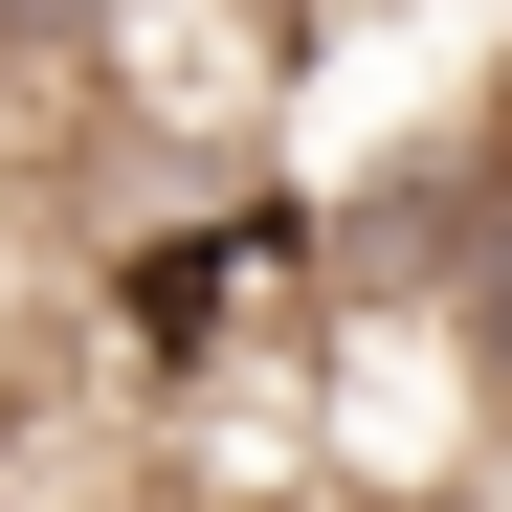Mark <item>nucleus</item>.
Returning a JSON list of instances; mask_svg holds the SVG:
<instances>
[{
	"label": "nucleus",
	"mask_w": 512,
	"mask_h": 512,
	"mask_svg": "<svg viewBox=\"0 0 512 512\" xmlns=\"http://www.w3.org/2000/svg\"><path fill=\"white\" fill-rule=\"evenodd\" d=\"M423 312H446V379H468V423L512 446V112L423 179Z\"/></svg>",
	"instance_id": "nucleus-1"
},
{
	"label": "nucleus",
	"mask_w": 512,
	"mask_h": 512,
	"mask_svg": "<svg viewBox=\"0 0 512 512\" xmlns=\"http://www.w3.org/2000/svg\"><path fill=\"white\" fill-rule=\"evenodd\" d=\"M156 45V0H0V90H112Z\"/></svg>",
	"instance_id": "nucleus-2"
}]
</instances>
